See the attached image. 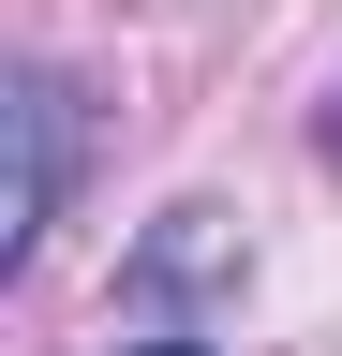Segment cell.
I'll return each instance as SVG.
<instances>
[{"instance_id":"cell-2","label":"cell","mask_w":342,"mask_h":356,"mask_svg":"<svg viewBox=\"0 0 342 356\" xmlns=\"http://www.w3.org/2000/svg\"><path fill=\"white\" fill-rule=\"evenodd\" d=\"M179 282H238V252H224V208H179L164 238L134 252V297H179Z\"/></svg>"},{"instance_id":"cell-4","label":"cell","mask_w":342,"mask_h":356,"mask_svg":"<svg viewBox=\"0 0 342 356\" xmlns=\"http://www.w3.org/2000/svg\"><path fill=\"white\" fill-rule=\"evenodd\" d=\"M327 163H342V89H327Z\"/></svg>"},{"instance_id":"cell-1","label":"cell","mask_w":342,"mask_h":356,"mask_svg":"<svg viewBox=\"0 0 342 356\" xmlns=\"http://www.w3.org/2000/svg\"><path fill=\"white\" fill-rule=\"evenodd\" d=\"M15 208H0V267H30L45 252V222H60V163H75V89L60 74H15Z\"/></svg>"},{"instance_id":"cell-3","label":"cell","mask_w":342,"mask_h":356,"mask_svg":"<svg viewBox=\"0 0 342 356\" xmlns=\"http://www.w3.org/2000/svg\"><path fill=\"white\" fill-rule=\"evenodd\" d=\"M134 356H224V341H194V327H149V341H134Z\"/></svg>"}]
</instances>
